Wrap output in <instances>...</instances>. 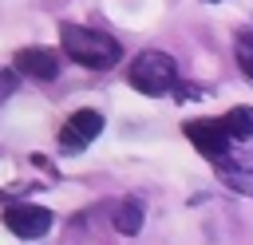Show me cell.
I'll return each mask as SVG.
<instances>
[{"instance_id":"1","label":"cell","mask_w":253,"mask_h":245,"mask_svg":"<svg viewBox=\"0 0 253 245\" xmlns=\"http://www.w3.org/2000/svg\"><path fill=\"white\" fill-rule=\"evenodd\" d=\"M59 43L67 51V59L91 67V71H107L123 59V43L107 32L83 28V24H59Z\"/></svg>"},{"instance_id":"2","label":"cell","mask_w":253,"mask_h":245,"mask_svg":"<svg viewBox=\"0 0 253 245\" xmlns=\"http://www.w3.org/2000/svg\"><path fill=\"white\" fill-rule=\"evenodd\" d=\"M126 83L134 87V91H142V95H170L174 91V83H178V63H174V55H166V51H138L134 59H130V67H126Z\"/></svg>"},{"instance_id":"3","label":"cell","mask_w":253,"mask_h":245,"mask_svg":"<svg viewBox=\"0 0 253 245\" xmlns=\"http://www.w3.org/2000/svg\"><path fill=\"white\" fill-rule=\"evenodd\" d=\"M182 130H186V138L194 142V150H198V154H206L210 162H221V158H229V146H233V138L225 134L221 119H190Z\"/></svg>"},{"instance_id":"4","label":"cell","mask_w":253,"mask_h":245,"mask_svg":"<svg viewBox=\"0 0 253 245\" xmlns=\"http://www.w3.org/2000/svg\"><path fill=\"white\" fill-rule=\"evenodd\" d=\"M4 225L16 233V237H24V241H36V237H43L47 229H51V209H43V205H32V202H12L4 213Z\"/></svg>"},{"instance_id":"5","label":"cell","mask_w":253,"mask_h":245,"mask_svg":"<svg viewBox=\"0 0 253 245\" xmlns=\"http://www.w3.org/2000/svg\"><path fill=\"white\" fill-rule=\"evenodd\" d=\"M99 130H103V115L91 111V107H83V111H75V115L59 126V150H63V154H79L87 142L99 138Z\"/></svg>"},{"instance_id":"6","label":"cell","mask_w":253,"mask_h":245,"mask_svg":"<svg viewBox=\"0 0 253 245\" xmlns=\"http://www.w3.org/2000/svg\"><path fill=\"white\" fill-rule=\"evenodd\" d=\"M12 63L28 79H55L59 75V51H51V47H20Z\"/></svg>"},{"instance_id":"7","label":"cell","mask_w":253,"mask_h":245,"mask_svg":"<svg viewBox=\"0 0 253 245\" xmlns=\"http://www.w3.org/2000/svg\"><path fill=\"white\" fill-rule=\"evenodd\" d=\"M142 217H146V205H142L138 198H123V202L111 209V225H115V233H123V237H134V233L142 229Z\"/></svg>"},{"instance_id":"8","label":"cell","mask_w":253,"mask_h":245,"mask_svg":"<svg viewBox=\"0 0 253 245\" xmlns=\"http://www.w3.org/2000/svg\"><path fill=\"white\" fill-rule=\"evenodd\" d=\"M221 126H225V134H229L233 142L253 138V107H233V111H225V115H221Z\"/></svg>"},{"instance_id":"9","label":"cell","mask_w":253,"mask_h":245,"mask_svg":"<svg viewBox=\"0 0 253 245\" xmlns=\"http://www.w3.org/2000/svg\"><path fill=\"white\" fill-rule=\"evenodd\" d=\"M217 178L237 194H253V166H233L229 158H221L217 162Z\"/></svg>"},{"instance_id":"10","label":"cell","mask_w":253,"mask_h":245,"mask_svg":"<svg viewBox=\"0 0 253 245\" xmlns=\"http://www.w3.org/2000/svg\"><path fill=\"white\" fill-rule=\"evenodd\" d=\"M233 55H237V67L253 79V28H249V32H237V40H233Z\"/></svg>"},{"instance_id":"11","label":"cell","mask_w":253,"mask_h":245,"mask_svg":"<svg viewBox=\"0 0 253 245\" xmlns=\"http://www.w3.org/2000/svg\"><path fill=\"white\" fill-rule=\"evenodd\" d=\"M174 99H202L206 95V87H198V83H174V91H170Z\"/></svg>"},{"instance_id":"12","label":"cell","mask_w":253,"mask_h":245,"mask_svg":"<svg viewBox=\"0 0 253 245\" xmlns=\"http://www.w3.org/2000/svg\"><path fill=\"white\" fill-rule=\"evenodd\" d=\"M16 75H20V71H8V67H0V103H4V99L16 91Z\"/></svg>"},{"instance_id":"13","label":"cell","mask_w":253,"mask_h":245,"mask_svg":"<svg viewBox=\"0 0 253 245\" xmlns=\"http://www.w3.org/2000/svg\"><path fill=\"white\" fill-rule=\"evenodd\" d=\"M32 166H36V170H47V178H55V162H51L47 154H32Z\"/></svg>"},{"instance_id":"14","label":"cell","mask_w":253,"mask_h":245,"mask_svg":"<svg viewBox=\"0 0 253 245\" xmlns=\"http://www.w3.org/2000/svg\"><path fill=\"white\" fill-rule=\"evenodd\" d=\"M210 4H217V0H210Z\"/></svg>"}]
</instances>
